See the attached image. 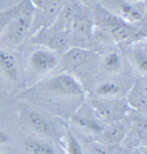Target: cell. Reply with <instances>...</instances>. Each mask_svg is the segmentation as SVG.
Instances as JSON below:
<instances>
[{
  "instance_id": "obj_1",
  "label": "cell",
  "mask_w": 147,
  "mask_h": 154,
  "mask_svg": "<svg viewBox=\"0 0 147 154\" xmlns=\"http://www.w3.org/2000/svg\"><path fill=\"white\" fill-rule=\"evenodd\" d=\"M102 27L105 30L109 36L120 44H131L142 37V34L139 33L126 22L113 14H105L101 21Z\"/></svg>"
},
{
  "instance_id": "obj_2",
  "label": "cell",
  "mask_w": 147,
  "mask_h": 154,
  "mask_svg": "<svg viewBox=\"0 0 147 154\" xmlns=\"http://www.w3.org/2000/svg\"><path fill=\"white\" fill-rule=\"evenodd\" d=\"M33 18V12L24 8L5 27L4 38L12 44H18L23 41L31 28Z\"/></svg>"
},
{
  "instance_id": "obj_3",
  "label": "cell",
  "mask_w": 147,
  "mask_h": 154,
  "mask_svg": "<svg viewBox=\"0 0 147 154\" xmlns=\"http://www.w3.org/2000/svg\"><path fill=\"white\" fill-rule=\"evenodd\" d=\"M48 88L59 95L68 97H79L83 93L80 83L70 74L55 76L48 81Z\"/></svg>"
},
{
  "instance_id": "obj_4",
  "label": "cell",
  "mask_w": 147,
  "mask_h": 154,
  "mask_svg": "<svg viewBox=\"0 0 147 154\" xmlns=\"http://www.w3.org/2000/svg\"><path fill=\"white\" fill-rule=\"evenodd\" d=\"M29 65L36 74H44L52 71L58 65V59L53 53L45 49H37L29 58Z\"/></svg>"
},
{
  "instance_id": "obj_5",
  "label": "cell",
  "mask_w": 147,
  "mask_h": 154,
  "mask_svg": "<svg viewBox=\"0 0 147 154\" xmlns=\"http://www.w3.org/2000/svg\"><path fill=\"white\" fill-rule=\"evenodd\" d=\"M38 42H43L53 49H62L68 44L67 35L61 30H48L37 37Z\"/></svg>"
},
{
  "instance_id": "obj_6",
  "label": "cell",
  "mask_w": 147,
  "mask_h": 154,
  "mask_svg": "<svg viewBox=\"0 0 147 154\" xmlns=\"http://www.w3.org/2000/svg\"><path fill=\"white\" fill-rule=\"evenodd\" d=\"M115 3V11L117 17L123 21L138 22L142 19V12L139 11L129 2L124 1V0H116Z\"/></svg>"
},
{
  "instance_id": "obj_7",
  "label": "cell",
  "mask_w": 147,
  "mask_h": 154,
  "mask_svg": "<svg viewBox=\"0 0 147 154\" xmlns=\"http://www.w3.org/2000/svg\"><path fill=\"white\" fill-rule=\"evenodd\" d=\"M0 70L12 81H17L19 78V69L14 57L4 51L0 49Z\"/></svg>"
},
{
  "instance_id": "obj_8",
  "label": "cell",
  "mask_w": 147,
  "mask_h": 154,
  "mask_svg": "<svg viewBox=\"0 0 147 154\" xmlns=\"http://www.w3.org/2000/svg\"><path fill=\"white\" fill-rule=\"evenodd\" d=\"M89 57V51L81 48L69 49L63 57V65L68 69H74L83 65Z\"/></svg>"
},
{
  "instance_id": "obj_9",
  "label": "cell",
  "mask_w": 147,
  "mask_h": 154,
  "mask_svg": "<svg viewBox=\"0 0 147 154\" xmlns=\"http://www.w3.org/2000/svg\"><path fill=\"white\" fill-rule=\"evenodd\" d=\"M29 125L36 133L41 134V135H52L53 134V128L49 123V121L41 115L38 112H30L27 116Z\"/></svg>"
},
{
  "instance_id": "obj_10",
  "label": "cell",
  "mask_w": 147,
  "mask_h": 154,
  "mask_svg": "<svg viewBox=\"0 0 147 154\" xmlns=\"http://www.w3.org/2000/svg\"><path fill=\"white\" fill-rule=\"evenodd\" d=\"M24 145L27 152L30 154H57L51 145L36 139H27L24 141Z\"/></svg>"
},
{
  "instance_id": "obj_11",
  "label": "cell",
  "mask_w": 147,
  "mask_h": 154,
  "mask_svg": "<svg viewBox=\"0 0 147 154\" xmlns=\"http://www.w3.org/2000/svg\"><path fill=\"white\" fill-rule=\"evenodd\" d=\"M71 20L72 29L79 34H86L89 29V22L86 16L81 14H70L68 17Z\"/></svg>"
},
{
  "instance_id": "obj_12",
  "label": "cell",
  "mask_w": 147,
  "mask_h": 154,
  "mask_svg": "<svg viewBox=\"0 0 147 154\" xmlns=\"http://www.w3.org/2000/svg\"><path fill=\"white\" fill-rule=\"evenodd\" d=\"M134 65L140 73L145 75L147 72V53L145 48H137L132 51Z\"/></svg>"
},
{
  "instance_id": "obj_13",
  "label": "cell",
  "mask_w": 147,
  "mask_h": 154,
  "mask_svg": "<svg viewBox=\"0 0 147 154\" xmlns=\"http://www.w3.org/2000/svg\"><path fill=\"white\" fill-rule=\"evenodd\" d=\"M121 59L116 53L106 54L103 59V67L108 72H118L121 69Z\"/></svg>"
},
{
  "instance_id": "obj_14",
  "label": "cell",
  "mask_w": 147,
  "mask_h": 154,
  "mask_svg": "<svg viewBox=\"0 0 147 154\" xmlns=\"http://www.w3.org/2000/svg\"><path fill=\"white\" fill-rule=\"evenodd\" d=\"M74 121L80 128H86V130L92 131V133H101L102 131V126L96 120H94V119L89 117H86V116L77 115L74 117Z\"/></svg>"
},
{
  "instance_id": "obj_15",
  "label": "cell",
  "mask_w": 147,
  "mask_h": 154,
  "mask_svg": "<svg viewBox=\"0 0 147 154\" xmlns=\"http://www.w3.org/2000/svg\"><path fill=\"white\" fill-rule=\"evenodd\" d=\"M120 91L118 84L112 81H106V82L101 83L97 88V94L101 97H112L115 96Z\"/></svg>"
},
{
  "instance_id": "obj_16",
  "label": "cell",
  "mask_w": 147,
  "mask_h": 154,
  "mask_svg": "<svg viewBox=\"0 0 147 154\" xmlns=\"http://www.w3.org/2000/svg\"><path fill=\"white\" fill-rule=\"evenodd\" d=\"M25 8L24 5H19L17 7H14L11 8V11H7L4 12H0V33L5 29V27L8 25L9 22L11 21L14 17L17 16L18 14H20L23 9Z\"/></svg>"
},
{
  "instance_id": "obj_17",
  "label": "cell",
  "mask_w": 147,
  "mask_h": 154,
  "mask_svg": "<svg viewBox=\"0 0 147 154\" xmlns=\"http://www.w3.org/2000/svg\"><path fill=\"white\" fill-rule=\"evenodd\" d=\"M129 101L132 107L142 110L146 109V94L142 91H133L129 97Z\"/></svg>"
},
{
  "instance_id": "obj_18",
  "label": "cell",
  "mask_w": 147,
  "mask_h": 154,
  "mask_svg": "<svg viewBox=\"0 0 147 154\" xmlns=\"http://www.w3.org/2000/svg\"><path fill=\"white\" fill-rule=\"evenodd\" d=\"M66 146H67V152H68V154H83L80 143L78 142L76 137L72 133H70V131L67 133Z\"/></svg>"
},
{
  "instance_id": "obj_19",
  "label": "cell",
  "mask_w": 147,
  "mask_h": 154,
  "mask_svg": "<svg viewBox=\"0 0 147 154\" xmlns=\"http://www.w3.org/2000/svg\"><path fill=\"white\" fill-rule=\"evenodd\" d=\"M111 139L112 140H116L118 139L121 135V128H114L113 130H111Z\"/></svg>"
},
{
  "instance_id": "obj_20",
  "label": "cell",
  "mask_w": 147,
  "mask_h": 154,
  "mask_svg": "<svg viewBox=\"0 0 147 154\" xmlns=\"http://www.w3.org/2000/svg\"><path fill=\"white\" fill-rule=\"evenodd\" d=\"M7 142H9V137L4 131H0V144H4Z\"/></svg>"
},
{
  "instance_id": "obj_21",
  "label": "cell",
  "mask_w": 147,
  "mask_h": 154,
  "mask_svg": "<svg viewBox=\"0 0 147 154\" xmlns=\"http://www.w3.org/2000/svg\"><path fill=\"white\" fill-rule=\"evenodd\" d=\"M139 1H143V0H128L127 2H129L130 3V2H139Z\"/></svg>"
},
{
  "instance_id": "obj_22",
  "label": "cell",
  "mask_w": 147,
  "mask_h": 154,
  "mask_svg": "<svg viewBox=\"0 0 147 154\" xmlns=\"http://www.w3.org/2000/svg\"><path fill=\"white\" fill-rule=\"evenodd\" d=\"M86 1H91V0H86Z\"/></svg>"
}]
</instances>
